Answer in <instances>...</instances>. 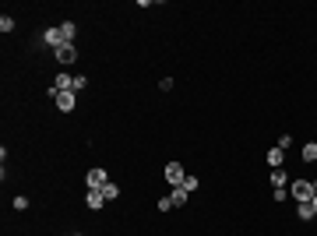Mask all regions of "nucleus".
I'll return each mask as SVG.
<instances>
[{
	"label": "nucleus",
	"instance_id": "nucleus-12",
	"mask_svg": "<svg viewBox=\"0 0 317 236\" xmlns=\"http://www.w3.org/2000/svg\"><path fill=\"white\" fill-rule=\"evenodd\" d=\"M271 183H275V187H286V183H289V176H286V169H282V166H279V169H271Z\"/></svg>",
	"mask_w": 317,
	"mask_h": 236
},
{
	"label": "nucleus",
	"instance_id": "nucleus-8",
	"mask_svg": "<svg viewBox=\"0 0 317 236\" xmlns=\"http://www.w3.org/2000/svg\"><path fill=\"white\" fill-rule=\"evenodd\" d=\"M85 205H88L92 212H99V208L106 205V198H102V190H88V198H85Z\"/></svg>",
	"mask_w": 317,
	"mask_h": 236
},
{
	"label": "nucleus",
	"instance_id": "nucleus-22",
	"mask_svg": "<svg viewBox=\"0 0 317 236\" xmlns=\"http://www.w3.org/2000/svg\"><path fill=\"white\" fill-rule=\"evenodd\" d=\"M74 236H81V233H74Z\"/></svg>",
	"mask_w": 317,
	"mask_h": 236
},
{
	"label": "nucleus",
	"instance_id": "nucleus-19",
	"mask_svg": "<svg viewBox=\"0 0 317 236\" xmlns=\"http://www.w3.org/2000/svg\"><path fill=\"white\" fill-rule=\"evenodd\" d=\"M173 208H176V205H173L169 198H162V201H158V212H173Z\"/></svg>",
	"mask_w": 317,
	"mask_h": 236
},
{
	"label": "nucleus",
	"instance_id": "nucleus-14",
	"mask_svg": "<svg viewBox=\"0 0 317 236\" xmlns=\"http://www.w3.org/2000/svg\"><path fill=\"white\" fill-rule=\"evenodd\" d=\"M303 162H317V145H314V141L303 145Z\"/></svg>",
	"mask_w": 317,
	"mask_h": 236
},
{
	"label": "nucleus",
	"instance_id": "nucleus-13",
	"mask_svg": "<svg viewBox=\"0 0 317 236\" xmlns=\"http://www.w3.org/2000/svg\"><path fill=\"white\" fill-rule=\"evenodd\" d=\"M296 212H300V219H303V222H307V219H314L317 212H314V205H310V201H303V205H296Z\"/></svg>",
	"mask_w": 317,
	"mask_h": 236
},
{
	"label": "nucleus",
	"instance_id": "nucleus-11",
	"mask_svg": "<svg viewBox=\"0 0 317 236\" xmlns=\"http://www.w3.org/2000/svg\"><path fill=\"white\" fill-rule=\"evenodd\" d=\"M60 32H64V43H71V39L78 35V25H74V21H64V25H60Z\"/></svg>",
	"mask_w": 317,
	"mask_h": 236
},
{
	"label": "nucleus",
	"instance_id": "nucleus-6",
	"mask_svg": "<svg viewBox=\"0 0 317 236\" xmlns=\"http://www.w3.org/2000/svg\"><path fill=\"white\" fill-rule=\"evenodd\" d=\"M183 176H187V173H183V166H180V162H169V166H166V180H169L173 187H180V183H183Z\"/></svg>",
	"mask_w": 317,
	"mask_h": 236
},
{
	"label": "nucleus",
	"instance_id": "nucleus-21",
	"mask_svg": "<svg viewBox=\"0 0 317 236\" xmlns=\"http://www.w3.org/2000/svg\"><path fill=\"white\" fill-rule=\"evenodd\" d=\"M310 183H314V194H317V180H310Z\"/></svg>",
	"mask_w": 317,
	"mask_h": 236
},
{
	"label": "nucleus",
	"instance_id": "nucleus-10",
	"mask_svg": "<svg viewBox=\"0 0 317 236\" xmlns=\"http://www.w3.org/2000/svg\"><path fill=\"white\" fill-rule=\"evenodd\" d=\"M282 159H286V148H279V145H275V148L268 152V166H271V169H279V166H282Z\"/></svg>",
	"mask_w": 317,
	"mask_h": 236
},
{
	"label": "nucleus",
	"instance_id": "nucleus-17",
	"mask_svg": "<svg viewBox=\"0 0 317 236\" xmlns=\"http://www.w3.org/2000/svg\"><path fill=\"white\" fill-rule=\"evenodd\" d=\"M25 208H28V198L18 194V198H14V212H25Z\"/></svg>",
	"mask_w": 317,
	"mask_h": 236
},
{
	"label": "nucleus",
	"instance_id": "nucleus-1",
	"mask_svg": "<svg viewBox=\"0 0 317 236\" xmlns=\"http://www.w3.org/2000/svg\"><path fill=\"white\" fill-rule=\"evenodd\" d=\"M293 198H296V205L314 201V183H310V180H296V183H293Z\"/></svg>",
	"mask_w": 317,
	"mask_h": 236
},
{
	"label": "nucleus",
	"instance_id": "nucleus-20",
	"mask_svg": "<svg viewBox=\"0 0 317 236\" xmlns=\"http://www.w3.org/2000/svg\"><path fill=\"white\" fill-rule=\"evenodd\" d=\"M310 205H314V212H317V194H314V201H310Z\"/></svg>",
	"mask_w": 317,
	"mask_h": 236
},
{
	"label": "nucleus",
	"instance_id": "nucleus-16",
	"mask_svg": "<svg viewBox=\"0 0 317 236\" xmlns=\"http://www.w3.org/2000/svg\"><path fill=\"white\" fill-rule=\"evenodd\" d=\"M116 194H120V187H116V183H106V187H102V198H106V201H113Z\"/></svg>",
	"mask_w": 317,
	"mask_h": 236
},
{
	"label": "nucleus",
	"instance_id": "nucleus-9",
	"mask_svg": "<svg viewBox=\"0 0 317 236\" xmlns=\"http://www.w3.org/2000/svg\"><path fill=\"white\" fill-rule=\"evenodd\" d=\"M187 198H190V190H187L183 183H180V187H173V194H169V201H173V205H187Z\"/></svg>",
	"mask_w": 317,
	"mask_h": 236
},
{
	"label": "nucleus",
	"instance_id": "nucleus-3",
	"mask_svg": "<svg viewBox=\"0 0 317 236\" xmlns=\"http://www.w3.org/2000/svg\"><path fill=\"white\" fill-rule=\"evenodd\" d=\"M85 180H88V190H102V187L109 183L106 169H99V166H95V169H88V176H85Z\"/></svg>",
	"mask_w": 317,
	"mask_h": 236
},
{
	"label": "nucleus",
	"instance_id": "nucleus-18",
	"mask_svg": "<svg viewBox=\"0 0 317 236\" xmlns=\"http://www.w3.org/2000/svg\"><path fill=\"white\" fill-rule=\"evenodd\" d=\"M183 187L187 190H197V176H183Z\"/></svg>",
	"mask_w": 317,
	"mask_h": 236
},
{
	"label": "nucleus",
	"instance_id": "nucleus-7",
	"mask_svg": "<svg viewBox=\"0 0 317 236\" xmlns=\"http://www.w3.org/2000/svg\"><path fill=\"white\" fill-rule=\"evenodd\" d=\"M53 88H57V92H74V78L60 71V74H57V81H53Z\"/></svg>",
	"mask_w": 317,
	"mask_h": 236
},
{
	"label": "nucleus",
	"instance_id": "nucleus-15",
	"mask_svg": "<svg viewBox=\"0 0 317 236\" xmlns=\"http://www.w3.org/2000/svg\"><path fill=\"white\" fill-rule=\"evenodd\" d=\"M0 32H4V35H7V32H14V18H11V14H4V18H0Z\"/></svg>",
	"mask_w": 317,
	"mask_h": 236
},
{
	"label": "nucleus",
	"instance_id": "nucleus-4",
	"mask_svg": "<svg viewBox=\"0 0 317 236\" xmlns=\"http://www.w3.org/2000/svg\"><path fill=\"white\" fill-rule=\"evenodd\" d=\"M43 46H53V50L67 46V43H64V32H60V25H57V28H46V32H43Z\"/></svg>",
	"mask_w": 317,
	"mask_h": 236
},
{
	"label": "nucleus",
	"instance_id": "nucleus-2",
	"mask_svg": "<svg viewBox=\"0 0 317 236\" xmlns=\"http://www.w3.org/2000/svg\"><path fill=\"white\" fill-rule=\"evenodd\" d=\"M50 95H53V102H57V109H60V113H71V109H74V102H78V99H74V92H57V88H53Z\"/></svg>",
	"mask_w": 317,
	"mask_h": 236
},
{
	"label": "nucleus",
	"instance_id": "nucleus-5",
	"mask_svg": "<svg viewBox=\"0 0 317 236\" xmlns=\"http://www.w3.org/2000/svg\"><path fill=\"white\" fill-rule=\"evenodd\" d=\"M53 53H57V64H64V67L78 60V50H74V43H67V46H60V50H53Z\"/></svg>",
	"mask_w": 317,
	"mask_h": 236
}]
</instances>
